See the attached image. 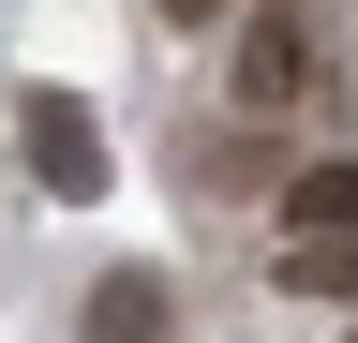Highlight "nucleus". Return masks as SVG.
I'll return each mask as SVG.
<instances>
[{
	"mask_svg": "<svg viewBox=\"0 0 358 343\" xmlns=\"http://www.w3.org/2000/svg\"><path fill=\"white\" fill-rule=\"evenodd\" d=\"M164 15H179V30H209V15H224V0H164Z\"/></svg>",
	"mask_w": 358,
	"mask_h": 343,
	"instance_id": "nucleus-6",
	"label": "nucleus"
},
{
	"mask_svg": "<svg viewBox=\"0 0 358 343\" xmlns=\"http://www.w3.org/2000/svg\"><path fill=\"white\" fill-rule=\"evenodd\" d=\"M284 239H358V164H299L284 180Z\"/></svg>",
	"mask_w": 358,
	"mask_h": 343,
	"instance_id": "nucleus-4",
	"label": "nucleus"
},
{
	"mask_svg": "<svg viewBox=\"0 0 358 343\" xmlns=\"http://www.w3.org/2000/svg\"><path fill=\"white\" fill-rule=\"evenodd\" d=\"M313 90H329V60H313L299 15H254L239 45H224V105H239V119H299Z\"/></svg>",
	"mask_w": 358,
	"mask_h": 343,
	"instance_id": "nucleus-1",
	"label": "nucleus"
},
{
	"mask_svg": "<svg viewBox=\"0 0 358 343\" xmlns=\"http://www.w3.org/2000/svg\"><path fill=\"white\" fill-rule=\"evenodd\" d=\"M343 343H358V328H343Z\"/></svg>",
	"mask_w": 358,
	"mask_h": 343,
	"instance_id": "nucleus-7",
	"label": "nucleus"
},
{
	"mask_svg": "<svg viewBox=\"0 0 358 343\" xmlns=\"http://www.w3.org/2000/svg\"><path fill=\"white\" fill-rule=\"evenodd\" d=\"M75 343H179V284L164 269H105L90 314H75Z\"/></svg>",
	"mask_w": 358,
	"mask_h": 343,
	"instance_id": "nucleus-3",
	"label": "nucleus"
},
{
	"mask_svg": "<svg viewBox=\"0 0 358 343\" xmlns=\"http://www.w3.org/2000/svg\"><path fill=\"white\" fill-rule=\"evenodd\" d=\"M30 164H45V194H105V119L75 90H30Z\"/></svg>",
	"mask_w": 358,
	"mask_h": 343,
	"instance_id": "nucleus-2",
	"label": "nucleus"
},
{
	"mask_svg": "<svg viewBox=\"0 0 358 343\" xmlns=\"http://www.w3.org/2000/svg\"><path fill=\"white\" fill-rule=\"evenodd\" d=\"M284 298H343L358 314V239H284Z\"/></svg>",
	"mask_w": 358,
	"mask_h": 343,
	"instance_id": "nucleus-5",
	"label": "nucleus"
}]
</instances>
